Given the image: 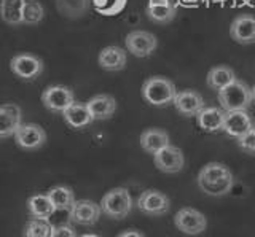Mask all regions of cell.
<instances>
[{"mask_svg":"<svg viewBox=\"0 0 255 237\" xmlns=\"http://www.w3.org/2000/svg\"><path fill=\"white\" fill-rule=\"evenodd\" d=\"M88 108L94 118V121L109 120L117 110V100L109 94H98L88 102Z\"/></svg>","mask_w":255,"mask_h":237,"instance_id":"cell-18","label":"cell"},{"mask_svg":"<svg viewBox=\"0 0 255 237\" xmlns=\"http://www.w3.org/2000/svg\"><path fill=\"white\" fill-rule=\"evenodd\" d=\"M27 0H2V19L10 26L22 24L24 6Z\"/></svg>","mask_w":255,"mask_h":237,"instance_id":"cell-24","label":"cell"},{"mask_svg":"<svg viewBox=\"0 0 255 237\" xmlns=\"http://www.w3.org/2000/svg\"><path fill=\"white\" fill-rule=\"evenodd\" d=\"M199 188L203 189L206 194L214 196V197H220V196H225L231 191L233 188V175H227L217 181H212V183H204V185H198Z\"/></svg>","mask_w":255,"mask_h":237,"instance_id":"cell-29","label":"cell"},{"mask_svg":"<svg viewBox=\"0 0 255 237\" xmlns=\"http://www.w3.org/2000/svg\"><path fill=\"white\" fill-rule=\"evenodd\" d=\"M174 223L177 226L179 231L188 236H198L204 233V229L207 228V220L203 213L195 209H188V207L175 213Z\"/></svg>","mask_w":255,"mask_h":237,"instance_id":"cell-6","label":"cell"},{"mask_svg":"<svg viewBox=\"0 0 255 237\" xmlns=\"http://www.w3.org/2000/svg\"><path fill=\"white\" fill-rule=\"evenodd\" d=\"M126 51L120 46H106L101 53H99V58L98 62L99 66L104 70H109V72H120L126 67Z\"/></svg>","mask_w":255,"mask_h":237,"instance_id":"cell-17","label":"cell"},{"mask_svg":"<svg viewBox=\"0 0 255 237\" xmlns=\"http://www.w3.org/2000/svg\"><path fill=\"white\" fill-rule=\"evenodd\" d=\"M10 69L21 80H34L43 72V62L34 54H18L10 61Z\"/></svg>","mask_w":255,"mask_h":237,"instance_id":"cell-7","label":"cell"},{"mask_svg":"<svg viewBox=\"0 0 255 237\" xmlns=\"http://www.w3.org/2000/svg\"><path fill=\"white\" fill-rule=\"evenodd\" d=\"M51 229L53 226L50 225L48 220L35 218L27 223L24 236L26 237H51Z\"/></svg>","mask_w":255,"mask_h":237,"instance_id":"cell-30","label":"cell"},{"mask_svg":"<svg viewBox=\"0 0 255 237\" xmlns=\"http://www.w3.org/2000/svg\"><path fill=\"white\" fill-rule=\"evenodd\" d=\"M14 140L24 150H37L45 145L46 132L43 131L42 126L34 123L21 124V128L14 134Z\"/></svg>","mask_w":255,"mask_h":237,"instance_id":"cell-10","label":"cell"},{"mask_svg":"<svg viewBox=\"0 0 255 237\" xmlns=\"http://www.w3.org/2000/svg\"><path fill=\"white\" fill-rule=\"evenodd\" d=\"M153 161L156 167L164 173H175L180 172L185 164V158H183L182 150L177 147L167 145L158 153L153 155Z\"/></svg>","mask_w":255,"mask_h":237,"instance_id":"cell-8","label":"cell"},{"mask_svg":"<svg viewBox=\"0 0 255 237\" xmlns=\"http://www.w3.org/2000/svg\"><path fill=\"white\" fill-rule=\"evenodd\" d=\"M174 107L179 113L185 116H196L204 108V99L201 94L193 89L179 91L174 99Z\"/></svg>","mask_w":255,"mask_h":237,"instance_id":"cell-15","label":"cell"},{"mask_svg":"<svg viewBox=\"0 0 255 237\" xmlns=\"http://www.w3.org/2000/svg\"><path fill=\"white\" fill-rule=\"evenodd\" d=\"M225 110H220L217 107H204L201 112L196 115L198 126L204 132H219L223 131L225 124Z\"/></svg>","mask_w":255,"mask_h":237,"instance_id":"cell-16","label":"cell"},{"mask_svg":"<svg viewBox=\"0 0 255 237\" xmlns=\"http://www.w3.org/2000/svg\"><path fill=\"white\" fill-rule=\"evenodd\" d=\"M91 0H56L58 11L69 19H78L90 10Z\"/></svg>","mask_w":255,"mask_h":237,"instance_id":"cell-22","label":"cell"},{"mask_svg":"<svg viewBox=\"0 0 255 237\" xmlns=\"http://www.w3.org/2000/svg\"><path fill=\"white\" fill-rule=\"evenodd\" d=\"M62 115L66 123L74 129L86 128V126H90L94 121L90 108H88V104H80V102H74Z\"/></svg>","mask_w":255,"mask_h":237,"instance_id":"cell-19","label":"cell"},{"mask_svg":"<svg viewBox=\"0 0 255 237\" xmlns=\"http://www.w3.org/2000/svg\"><path fill=\"white\" fill-rule=\"evenodd\" d=\"M252 96H254V102H255V84L252 86Z\"/></svg>","mask_w":255,"mask_h":237,"instance_id":"cell-36","label":"cell"},{"mask_svg":"<svg viewBox=\"0 0 255 237\" xmlns=\"http://www.w3.org/2000/svg\"><path fill=\"white\" fill-rule=\"evenodd\" d=\"M45 18V8L38 0H27L24 6L22 14V24L26 26H35Z\"/></svg>","mask_w":255,"mask_h":237,"instance_id":"cell-28","label":"cell"},{"mask_svg":"<svg viewBox=\"0 0 255 237\" xmlns=\"http://www.w3.org/2000/svg\"><path fill=\"white\" fill-rule=\"evenodd\" d=\"M177 10H175V5L172 2L169 3H148L147 5V16L153 21L159 22V24H166V22H171Z\"/></svg>","mask_w":255,"mask_h":237,"instance_id":"cell-25","label":"cell"},{"mask_svg":"<svg viewBox=\"0 0 255 237\" xmlns=\"http://www.w3.org/2000/svg\"><path fill=\"white\" fill-rule=\"evenodd\" d=\"M126 48L135 58H148L155 53L158 40L156 37L147 30H132L125 38Z\"/></svg>","mask_w":255,"mask_h":237,"instance_id":"cell-5","label":"cell"},{"mask_svg":"<svg viewBox=\"0 0 255 237\" xmlns=\"http://www.w3.org/2000/svg\"><path fill=\"white\" fill-rule=\"evenodd\" d=\"M48 196L56 207V210H70L75 204L74 191L67 186H54L48 191Z\"/></svg>","mask_w":255,"mask_h":237,"instance_id":"cell-26","label":"cell"},{"mask_svg":"<svg viewBox=\"0 0 255 237\" xmlns=\"http://www.w3.org/2000/svg\"><path fill=\"white\" fill-rule=\"evenodd\" d=\"M171 0H150L148 3H169Z\"/></svg>","mask_w":255,"mask_h":237,"instance_id":"cell-34","label":"cell"},{"mask_svg":"<svg viewBox=\"0 0 255 237\" xmlns=\"http://www.w3.org/2000/svg\"><path fill=\"white\" fill-rule=\"evenodd\" d=\"M80 237H99V236H96V234H85V236H80Z\"/></svg>","mask_w":255,"mask_h":237,"instance_id":"cell-35","label":"cell"},{"mask_svg":"<svg viewBox=\"0 0 255 237\" xmlns=\"http://www.w3.org/2000/svg\"><path fill=\"white\" fill-rule=\"evenodd\" d=\"M230 169L227 165H223L220 162H209L207 165L201 169L198 175V185H204V183H212V181H217L223 177L230 175Z\"/></svg>","mask_w":255,"mask_h":237,"instance_id":"cell-27","label":"cell"},{"mask_svg":"<svg viewBox=\"0 0 255 237\" xmlns=\"http://www.w3.org/2000/svg\"><path fill=\"white\" fill-rule=\"evenodd\" d=\"M207 84L209 88L215 89V91H220L223 88H227L228 84L235 83L236 81V75L235 72L227 66H217L209 70L207 74Z\"/></svg>","mask_w":255,"mask_h":237,"instance_id":"cell-23","label":"cell"},{"mask_svg":"<svg viewBox=\"0 0 255 237\" xmlns=\"http://www.w3.org/2000/svg\"><path fill=\"white\" fill-rule=\"evenodd\" d=\"M22 112L21 107L16 104H3L0 107V136L2 139H6L10 136H14L16 131L21 128Z\"/></svg>","mask_w":255,"mask_h":237,"instance_id":"cell-14","label":"cell"},{"mask_svg":"<svg viewBox=\"0 0 255 237\" xmlns=\"http://www.w3.org/2000/svg\"><path fill=\"white\" fill-rule=\"evenodd\" d=\"M169 145V136L166 131L161 129H147L140 134V147L147 153L155 155L159 150Z\"/></svg>","mask_w":255,"mask_h":237,"instance_id":"cell-20","label":"cell"},{"mask_svg":"<svg viewBox=\"0 0 255 237\" xmlns=\"http://www.w3.org/2000/svg\"><path fill=\"white\" fill-rule=\"evenodd\" d=\"M251 129H254L252 118L247 113V110H235V112L225 113V124H223V131L231 137H243Z\"/></svg>","mask_w":255,"mask_h":237,"instance_id":"cell-13","label":"cell"},{"mask_svg":"<svg viewBox=\"0 0 255 237\" xmlns=\"http://www.w3.org/2000/svg\"><path fill=\"white\" fill-rule=\"evenodd\" d=\"M254 129H255V126H254Z\"/></svg>","mask_w":255,"mask_h":237,"instance_id":"cell-37","label":"cell"},{"mask_svg":"<svg viewBox=\"0 0 255 237\" xmlns=\"http://www.w3.org/2000/svg\"><path fill=\"white\" fill-rule=\"evenodd\" d=\"M118 237H145V236H143L142 233H139V231H125Z\"/></svg>","mask_w":255,"mask_h":237,"instance_id":"cell-33","label":"cell"},{"mask_svg":"<svg viewBox=\"0 0 255 237\" xmlns=\"http://www.w3.org/2000/svg\"><path fill=\"white\" fill-rule=\"evenodd\" d=\"M51 237H77V236H75V231L70 226L59 225V226H53Z\"/></svg>","mask_w":255,"mask_h":237,"instance_id":"cell-32","label":"cell"},{"mask_svg":"<svg viewBox=\"0 0 255 237\" xmlns=\"http://www.w3.org/2000/svg\"><path fill=\"white\" fill-rule=\"evenodd\" d=\"M42 102L50 112L64 113L75 102V96L74 91L67 88V86L54 84V86H48L42 92Z\"/></svg>","mask_w":255,"mask_h":237,"instance_id":"cell-4","label":"cell"},{"mask_svg":"<svg viewBox=\"0 0 255 237\" xmlns=\"http://www.w3.org/2000/svg\"><path fill=\"white\" fill-rule=\"evenodd\" d=\"M238 144L246 152L255 153V129H251L247 134H244L243 137L238 139Z\"/></svg>","mask_w":255,"mask_h":237,"instance_id":"cell-31","label":"cell"},{"mask_svg":"<svg viewBox=\"0 0 255 237\" xmlns=\"http://www.w3.org/2000/svg\"><path fill=\"white\" fill-rule=\"evenodd\" d=\"M217 97L220 102V107L225 110V112L247 110L254 102L252 88H249L246 83L239 80L228 84L227 88L217 91Z\"/></svg>","mask_w":255,"mask_h":237,"instance_id":"cell-2","label":"cell"},{"mask_svg":"<svg viewBox=\"0 0 255 237\" xmlns=\"http://www.w3.org/2000/svg\"><path fill=\"white\" fill-rule=\"evenodd\" d=\"M142 96L150 105L166 107L174 104V99L177 96L175 84L164 77H151L142 84Z\"/></svg>","mask_w":255,"mask_h":237,"instance_id":"cell-1","label":"cell"},{"mask_svg":"<svg viewBox=\"0 0 255 237\" xmlns=\"http://www.w3.org/2000/svg\"><path fill=\"white\" fill-rule=\"evenodd\" d=\"M102 213L101 204H96L93 201H75V204L72 205V209L69 210L70 220L77 225L83 226H91L94 223H98Z\"/></svg>","mask_w":255,"mask_h":237,"instance_id":"cell-9","label":"cell"},{"mask_svg":"<svg viewBox=\"0 0 255 237\" xmlns=\"http://www.w3.org/2000/svg\"><path fill=\"white\" fill-rule=\"evenodd\" d=\"M231 38L239 45L255 43V16L254 14H241L235 18L230 26Z\"/></svg>","mask_w":255,"mask_h":237,"instance_id":"cell-11","label":"cell"},{"mask_svg":"<svg viewBox=\"0 0 255 237\" xmlns=\"http://www.w3.org/2000/svg\"><path fill=\"white\" fill-rule=\"evenodd\" d=\"M137 207L147 215H163L169 210V199L156 189H147L139 196Z\"/></svg>","mask_w":255,"mask_h":237,"instance_id":"cell-12","label":"cell"},{"mask_svg":"<svg viewBox=\"0 0 255 237\" xmlns=\"http://www.w3.org/2000/svg\"><path fill=\"white\" fill-rule=\"evenodd\" d=\"M101 207L107 217L123 220L132 209L131 194L126 188H114L102 197Z\"/></svg>","mask_w":255,"mask_h":237,"instance_id":"cell-3","label":"cell"},{"mask_svg":"<svg viewBox=\"0 0 255 237\" xmlns=\"http://www.w3.org/2000/svg\"><path fill=\"white\" fill-rule=\"evenodd\" d=\"M27 209L32 217L42 218V220H50V217L56 212V207L53 205L48 194H37V196L29 197Z\"/></svg>","mask_w":255,"mask_h":237,"instance_id":"cell-21","label":"cell"}]
</instances>
